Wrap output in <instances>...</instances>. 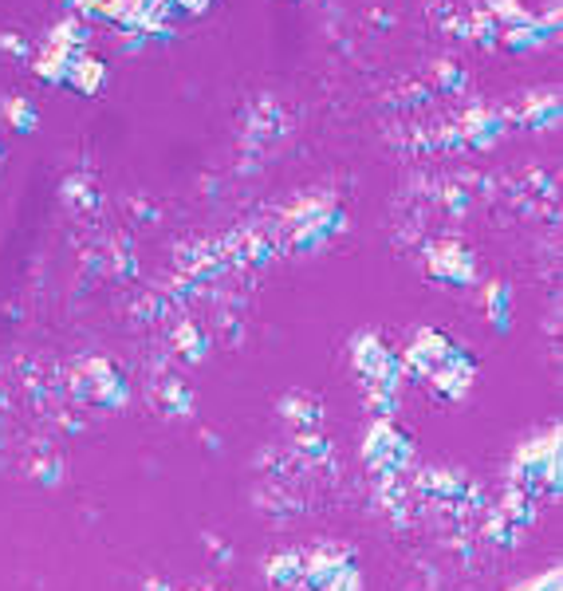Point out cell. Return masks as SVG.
I'll return each instance as SVG.
<instances>
[{"label":"cell","mask_w":563,"mask_h":591,"mask_svg":"<svg viewBox=\"0 0 563 591\" xmlns=\"http://www.w3.org/2000/svg\"><path fill=\"white\" fill-rule=\"evenodd\" d=\"M485 312H489V324L497 331L512 328V292H508V284H489V292H485Z\"/></svg>","instance_id":"9"},{"label":"cell","mask_w":563,"mask_h":591,"mask_svg":"<svg viewBox=\"0 0 563 591\" xmlns=\"http://www.w3.org/2000/svg\"><path fill=\"white\" fill-rule=\"evenodd\" d=\"M280 418H288V426L296 434H312V430L323 426V402L315 394L292 391L280 398Z\"/></svg>","instance_id":"6"},{"label":"cell","mask_w":563,"mask_h":591,"mask_svg":"<svg viewBox=\"0 0 563 591\" xmlns=\"http://www.w3.org/2000/svg\"><path fill=\"white\" fill-rule=\"evenodd\" d=\"M430 272L438 276V280H449V284H473L477 276V264H473V257L469 253H461L457 245H441V249H434L430 253Z\"/></svg>","instance_id":"7"},{"label":"cell","mask_w":563,"mask_h":591,"mask_svg":"<svg viewBox=\"0 0 563 591\" xmlns=\"http://www.w3.org/2000/svg\"><path fill=\"white\" fill-rule=\"evenodd\" d=\"M264 576L276 591H300V584H304V552H276L268 560Z\"/></svg>","instance_id":"8"},{"label":"cell","mask_w":563,"mask_h":591,"mask_svg":"<svg viewBox=\"0 0 563 591\" xmlns=\"http://www.w3.org/2000/svg\"><path fill=\"white\" fill-rule=\"evenodd\" d=\"M363 461L375 477H402L414 465V442L394 426V418H375L363 438Z\"/></svg>","instance_id":"2"},{"label":"cell","mask_w":563,"mask_h":591,"mask_svg":"<svg viewBox=\"0 0 563 591\" xmlns=\"http://www.w3.org/2000/svg\"><path fill=\"white\" fill-rule=\"evenodd\" d=\"M292 450H296V458H304L308 465H319V461L331 458V442H327V434H323V430H312V434H296Z\"/></svg>","instance_id":"10"},{"label":"cell","mask_w":563,"mask_h":591,"mask_svg":"<svg viewBox=\"0 0 563 591\" xmlns=\"http://www.w3.org/2000/svg\"><path fill=\"white\" fill-rule=\"evenodd\" d=\"M508 485L532 493L540 501V493L556 497L560 493V430L536 434L524 446H516V454L508 461Z\"/></svg>","instance_id":"1"},{"label":"cell","mask_w":563,"mask_h":591,"mask_svg":"<svg viewBox=\"0 0 563 591\" xmlns=\"http://www.w3.org/2000/svg\"><path fill=\"white\" fill-rule=\"evenodd\" d=\"M560 584H563V572L560 568H548L544 576H528V580L512 584L508 591H560Z\"/></svg>","instance_id":"12"},{"label":"cell","mask_w":563,"mask_h":591,"mask_svg":"<svg viewBox=\"0 0 563 591\" xmlns=\"http://www.w3.org/2000/svg\"><path fill=\"white\" fill-rule=\"evenodd\" d=\"M351 367L359 371L363 387H382V391H398L402 387V371H398V355L371 331L351 339Z\"/></svg>","instance_id":"3"},{"label":"cell","mask_w":563,"mask_h":591,"mask_svg":"<svg viewBox=\"0 0 563 591\" xmlns=\"http://www.w3.org/2000/svg\"><path fill=\"white\" fill-rule=\"evenodd\" d=\"M426 383H430L434 394L445 398V402H461L465 394L477 387V359H473L465 347H453V355L441 363Z\"/></svg>","instance_id":"5"},{"label":"cell","mask_w":563,"mask_h":591,"mask_svg":"<svg viewBox=\"0 0 563 591\" xmlns=\"http://www.w3.org/2000/svg\"><path fill=\"white\" fill-rule=\"evenodd\" d=\"M323 591H363V572H359V564L347 568V572H339Z\"/></svg>","instance_id":"13"},{"label":"cell","mask_w":563,"mask_h":591,"mask_svg":"<svg viewBox=\"0 0 563 591\" xmlns=\"http://www.w3.org/2000/svg\"><path fill=\"white\" fill-rule=\"evenodd\" d=\"M178 347H182V355H186L189 363H201V359L209 355V339H205V331L189 328V324L178 331Z\"/></svg>","instance_id":"11"},{"label":"cell","mask_w":563,"mask_h":591,"mask_svg":"<svg viewBox=\"0 0 563 591\" xmlns=\"http://www.w3.org/2000/svg\"><path fill=\"white\" fill-rule=\"evenodd\" d=\"M453 339L445 335V331H434V328H422L414 339H410V347H406V355L398 359V371H402V383L406 379H414V383H426L434 371H438L441 363L453 355Z\"/></svg>","instance_id":"4"}]
</instances>
